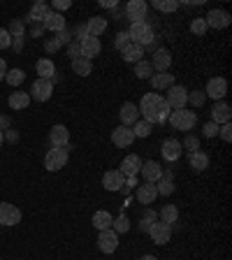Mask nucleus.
<instances>
[{"label": "nucleus", "instance_id": "1", "mask_svg": "<svg viewBox=\"0 0 232 260\" xmlns=\"http://www.w3.org/2000/svg\"><path fill=\"white\" fill-rule=\"evenodd\" d=\"M137 109H140V116H144V121H149L151 125L165 123L170 119V112H172L160 93H146V95H142V103L137 105Z\"/></svg>", "mask_w": 232, "mask_h": 260}, {"label": "nucleus", "instance_id": "2", "mask_svg": "<svg viewBox=\"0 0 232 260\" xmlns=\"http://www.w3.org/2000/svg\"><path fill=\"white\" fill-rule=\"evenodd\" d=\"M68 158H70V149L68 146H54L44 156V168L49 172H58V170H63L68 165Z\"/></svg>", "mask_w": 232, "mask_h": 260}, {"label": "nucleus", "instance_id": "3", "mask_svg": "<svg viewBox=\"0 0 232 260\" xmlns=\"http://www.w3.org/2000/svg\"><path fill=\"white\" fill-rule=\"evenodd\" d=\"M128 38L132 44H137V47H149V44L153 42V28L151 23H146V21H140V23H132L128 30Z\"/></svg>", "mask_w": 232, "mask_h": 260}, {"label": "nucleus", "instance_id": "4", "mask_svg": "<svg viewBox=\"0 0 232 260\" xmlns=\"http://www.w3.org/2000/svg\"><path fill=\"white\" fill-rule=\"evenodd\" d=\"M170 125H172L174 130H193L195 123H197V114L190 112V109H174V112H170Z\"/></svg>", "mask_w": 232, "mask_h": 260}, {"label": "nucleus", "instance_id": "5", "mask_svg": "<svg viewBox=\"0 0 232 260\" xmlns=\"http://www.w3.org/2000/svg\"><path fill=\"white\" fill-rule=\"evenodd\" d=\"M51 93H54V81L51 79H35L28 95H30L32 100H38V103H47L49 98H51Z\"/></svg>", "mask_w": 232, "mask_h": 260}, {"label": "nucleus", "instance_id": "6", "mask_svg": "<svg viewBox=\"0 0 232 260\" xmlns=\"http://www.w3.org/2000/svg\"><path fill=\"white\" fill-rule=\"evenodd\" d=\"M165 103L170 105V109H184L186 105H188V88L177 86V84H174V86H170Z\"/></svg>", "mask_w": 232, "mask_h": 260}, {"label": "nucleus", "instance_id": "7", "mask_svg": "<svg viewBox=\"0 0 232 260\" xmlns=\"http://www.w3.org/2000/svg\"><path fill=\"white\" fill-rule=\"evenodd\" d=\"M230 21H232V16L227 14L225 10H209V14L205 16L207 28H214V30H223V28H227Z\"/></svg>", "mask_w": 232, "mask_h": 260}, {"label": "nucleus", "instance_id": "8", "mask_svg": "<svg viewBox=\"0 0 232 260\" xmlns=\"http://www.w3.org/2000/svg\"><path fill=\"white\" fill-rule=\"evenodd\" d=\"M149 235H151L153 244L162 246V244H168L170 237H172V225H168V223H162V221H153L151 228H149Z\"/></svg>", "mask_w": 232, "mask_h": 260}, {"label": "nucleus", "instance_id": "9", "mask_svg": "<svg viewBox=\"0 0 232 260\" xmlns=\"http://www.w3.org/2000/svg\"><path fill=\"white\" fill-rule=\"evenodd\" d=\"M116 246H119V235L114 233L112 228L109 230H100V235H97V249L109 255L116 251Z\"/></svg>", "mask_w": 232, "mask_h": 260}, {"label": "nucleus", "instance_id": "10", "mask_svg": "<svg viewBox=\"0 0 232 260\" xmlns=\"http://www.w3.org/2000/svg\"><path fill=\"white\" fill-rule=\"evenodd\" d=\"M21 223V209L10 202H0V225H16Z\"/></svg>", "mask_w": 232, "mask_h": 260}, {"label": "nucleus", "instance_id": "11", "mask_svg": "<svg viewBox=\"0 0 232 260\" xmlns=\"http://www.w3.org/2000/svg\"><path fill=\"white\" fill-rule=\"evenodd\" d=\"M227 93V81L223 77H211L207 81V88H205V95L207 98H214V100H223Z\"/></svg>", "mask_w": 232, "mask_h": 260}, {"label": "nucleus", "instance_id": "12", "mask_svg": "<svg viewBox=\"0 0 232 260\" xmlns=\"http://www.w3.org/2000/svg\"><path fill=\"white\" fill-rule=\"evenodd\" d=\"M160 151H162V158L168 162H174L181 158V151H184V146H181V142L174 140V137H168V140H162V146H160Z\"/></svg>", "mask_w": 232, "mask_h": 260}, {"label": "nucleus", "instance_id": "13", "mask_svg": "<svg viewBox=\"0 0 232 260\" xmlns=\"http://www.w3.org/2000/svg\"><path fill=\"white\" fill-rule=\"evenodd\" d=\"M112 142H114V146H119V149H128V146L135 142L132 128H128V125H119V128H114L112 130Z\"/></svg>", "mask_w": 232, "mask_h": 260}, {"label": "nucleus", "instance_id": "14", "mask_svg": "<svg viewBox=\"0 0 232 260\" xmlns=\"http://www.w3.org/2000/svg\"><path fill=\"white\" fill-rule=\"evenodd\" d=\"M146 12H149V5H146L144 0H130L128 5H125V14L132 23H140L146 19Z\"/></svg>", "mask_w": 232, "mask_h": 260}, {"label": "nucleus", "instance_id": "15", "mask_svg": "<svg viewBox=\"0 0 232 260\" xmlns=\"http://www.w3.org/2000/svg\"><path fill=\"white\" fill-rule=\"evenodd\" d=\"M140 170H142V158L132 153V156H125L123 160H121L119 172L123 174L125 179H130V177H137V174H140Z\"/></svg>", "mask_w": 232, "mask_h": 260}, {"label": "nucleus", "instance_id": "16", "mask_svg": "<svg viewBox=\"0 0 232 260\" xmlns=\"http://www.w3.org/2000/svg\"><path fill=\"white\" fill-rule=\"evenodd\" d=\"M230 119H232L230 105L223 103V100H216V105L211 107V121L218 123V125H223V123H230Z\"/></svg>", "mask_w": 232, "mask_h": 260}, {"label": "nucleus", "instance_id": "17", "mask_svg": "<svg viewBox=\"0 0 232 260\" xmlns=\"http://www.w3.org/2000/svg\"><path fill=\"white\" fill-rule=\"evenodd\" d=\"M140 174H144V181H146V184H156L158 179L162 177L160 162H158V160H146V162H142Z\"/></svg>", "mask_w": 232, "mask_h": 260}, {"label": "nucleus", "instance_id": "18", "mask_svg": "<svg viewBox=\"0 0 232 260\" xmlns=\"http://www.w3.org/2000/svg\"><path fill=\"white\" fill-rule=\"evenodd\" d=\"M44 30H51V32H60L68 28V23H65V16L60 14V12H49L47 16H44V21H42Z\"/></svg>", "mask_w": 232, "mask_h": 260}, {"label": "nucleus", "instance_id": "19", "mask_svg": "<svg viewBox=\"0 0 232 260\" xmlns=\"http://www.w3.org/2000/svg\"><path fill=\"white\" fill-rule=\"evenodd\" d=\"M170 65H172V54H170V49H156V51H153V60H151L153 70L168 72Z\"/></svg>", "mask_w": 232, "mask_h": 260}, {"label": "nucleus", "instance_id": "20", "mask_svg": "<svg viewBox=\"0 0 232 260\" xmlns=\"http://www.w3.org/2000/svg\"><path fill=\"white\" fill-rule=\"evenodd\" d=\"M49 142H51V146H70V130L63 123L54 125L51 133H49Z\"/></svg>", "mask_w": 232, "mask_h": 260}, {"label": "nucleus", "instance_id": "21", "mask_svg": "<svg viewBox=\"0 0 232 260\" xmlns=\"http://www.w3.org/2000/svg\"><path fill=\"white\" fill-rule=\"evenodd\" d=\"M119 116H121V125H128V128H132V125L140 121V109H137L135 103H125L123 107H121Z\"/></svg>", "mask_w": 232, "mask_h": 260}, {"label": "nucleus", "instance_id": "22", "mask_svg": "<svg viewBox=\"0 0 232 260\" xmlns=\"http://www.w3.org/2000/svg\"><path fill=\"white\" fill-rule=\"evenodd\" d=\"M79 44H81V58L93 60L97 54H100V51H103V44H100V40H97V38H91V35H88L86 40H81Z\"/></svg>", "mask_w": 232, "mask_h": 260}, {"label": "nucleus", "instance_id": "23", "mask_svg": "<svg viewBox=\"0 0 232 260\" xmlns=\"http://www.w3.org/2000/svg\"><path fill=\"white\" fill-rule=\"evenodd\" d=\"M103 186L107 190H121L125 186V177L119 172V170H107L103 177Z\"/></svg>", "mask_w": 232, "mask_h": 260}, {"label": "nucleus", "instance_id": "24", "mask_svg": "<svg viewBox=\"0 0 232 260\" xmlns=\"http://www.w3.org/2000/svg\"><path fill=\"white\" fill-rule=\"evenodd\" d=\"M135 195H137V200H140L142 205H151V202L158 198L156 184H146V181H144V184H140V186H137Z\"/></svg>", "mask_w": 232, "mask_h": 260}, {"label": "nucleus", "instance_id": "25", "mask_svg": "<svg viewBox=\"0 0 232 260\" xmlns=\"http://www.w3.org/2000/svg\"><path fill=\"white\" fill-rule=\"evenodd\" d=\"M151 86L156 91H168L170 86H174V75H170V72H156L151 77Z\"/></svg>", "mask_w": 232, "mask_h": 260}, {"label": "nucleus", "instance_id": "26", "mask_svg": "<svg viewBox=\"0 0 232 260\" xmlns=\"http://www.w3.org/2000/svg\"><path fill=\"white\" fill-rule=\"evenodd\" d=\"M121 56H123L125 63H132V65H135V63H140V60H144V49L130 42L128 47H125L123 51H121Z\"/></svg>", "mask_w": 232, "mask_h": 260}, {"label": "nucleus", "instance_id": "27", "mask_svg": "<svg viewBox=\"0 0 232 260\" xmlns=\"http://www.w3.org/2000/svg\"><path fill=\"white\" fill-rule=\"evenodd\" d=\"M35 70H38L40 79H54L56 75V65L51 58H40L38 63H35Z\"/></svg>", "mask_w": 232, "mask_h": 260}, {"label": "nucleus", "instance_id": "28", "mask_svg": "<svg viewBox=\"0 0 232 260\" xmlns=\"http://www.w3.org/2000/svg\"><path fill=\"white\" fill-rule=\"evenodd\" d=\"M86 28H88V35L91 38H97V35H103L107 30V19L105 16H91L86 21Z\"/></svg>", "mask_w": 232, "mask_h": 260}, {"label": "nucleus", "instance_id": "29", "mask_svg": "<svg viewBox=\"0 0 232 260\" xmlns=\"http://www.w3.org/2000/svg\"><path fill=\"white\" fill-rule=\"evenodd\" d=\"M49 12H51V7H49L47 3H42V0H40V3H35V5H32L30 14H28V21H30V23H42L44 16H47Z\"/></svg>", "mask_w": 232, "mask_h": 260}, {"label": "nucleus", "instance_id": "30", "mask_svg": "<svg viewBox=\"0 0 232 260\" xmlns=\"http://www.w3.org/2000/svg\"><path fill=\"white\" fill-rule=\"evenodd\" d=\"M188 160H190V168H193L195 172H205V170L209 168V156H207L205 151H195V153H190Z\"/></svg>", "mask_w": 232, "mask_h": 260}, {"label": "nucleus", "instance_id": "31", "mask_svg": "<svg viewBox=\"0 0 232 260\" xmlns=\"http://www.w3.org/2000/svg\"><path fill=\"white\" fill-rule=\"evenodd\" d=\"M112 221H114V216L105 209H100V211L93 214V225H95L97 230H109V228H112Z\"/></svg>", "mask_w": 232, "mask_h": 260}, {"label": "nucleus", "instance_id": "32", "mask_svg": "<svg viewBox=\"0 0 232 260\" xmlns=\"http://www.w3.org/2000/svg\"><path fill=\"white\" fill-rule=\"evenodd\" d=\"M7 105H10L12 109H26L28 105H30V95L23 91H16L10 95V100H7Z\"/></svg>", "mask_w": 232, "mask_h": 260}, {"label": "nucleus", "instance_id": "33", "mask_svg": "<svg viewBox=\"0 0 232 260\" xmlns=\"http://www.w3.org/2000/svg\"><path fill=\"white\" fill-rule=\"evenodd\" d=\"M160 221L162 223H168V225H172V223H177L179 221V209H177V205H165L160 209Z\"/></svg>", "mask_w": 232, "mask_h": 260}, {"label": "nucleus", "instance_id": "34", "mask_svg": "<svg viewBox=\"0 0 232 260\" xmlns=\"http://www.w3.org/2000/svg\"><path fill=\"white\" fill-rule=\"evenodd\" d=\"M72 70L79 77H88L93 72V63L88 58H77V60H72Z\"/></svg>", "mask_w": 232, "mask_h": 260}, {"label": "nucleus", "instance_id": "35", "mask_svg": "<svg viewBox=\"0 0 232 260\" xmlns=\"http://www.w3.org/2000/svg\"><path fill=\"white\" fill-rule=\"evenodd\" d=\"M135 77H140V79H151L153 77L151 60H140V63H135Z\"/></svg>", "mask_w": 232, "mask_h": 260}, {"label": "nucleus", "instance_id": "36", "mask_svg": "<svg viewBox=\"0 0 232 260\" xmlns=\"http://www.w3.org/2000/svg\"><path fill=\"white\" fill-rule=\"evenodd\" d=\"M112 230H114L116 235L128 233V230H130V218L125 216V214H121L119 218H114V221H112Z\"/></svg>", "mask_w": 232, "mask_h": 260}, {"label": "nucleus", "instance_id": "37", "mask_svg": "<svg viewBox=\"0 0 232 260\" xmlns=\"http://www.w3.org/2000/svg\"><path fill=\"white\" fill-rule=\"evenodd\" d=\"M153 133V125L149 123V121H137L135 125H132V135L135 137H149Z\"/></svg>", "mask_w": 232, "mask_h": 260}, {"label": "nucleus", "instance_id": "38", "mask_svg": "<svg viewBox=\"0 0 232 260\" xmlns=\"http://www.w3.org/2000/svg\"><path fill=\"white\" fill-rule=\"evenodd\" d=\"M23 79H26V75H23V70H19V68H12V70H7V75H5V81L10 86H19Z\"/></svg>", "mask_w": 232, "mask_h": 260}, {"label": "nucleus", "instance_id": "39", "mask_svg": "<svg viewBox=\"0 0 232 260\" xmlns=\"http://www.w3.org/2000/svg\"><path fill=\"white\" fill-rule=\"evenodd\" d=\"M153 7H156L158 12L170 14V12H177L179 10V3H177V0H153Z\"/></svg>", "mask_w": 232, "mask_h": 260}, {"label": "nucleus", "instance_id": "40", "mask_svg": "<svg viewBox=\"0 0 232 260\" xmlns=\"http://www.w3.org/2000/svg\"><path fill=\"white\" fill-rule=\"evenodd\" d=\"M156 190H158V195H172L174 193V181L158 179V181H156Z\"/></svg>", "mask_w": 232, "mask_h": 260}, {"label": "nucleus", "instance_id": "41", "mask_svg": "<svg viewBox=\"0 0 232 260\" xmlns=\"http://www.w3.org/2000/svg\"><path fill=\"white\" fill-rule=\"evenodd\" d=\"M7 32H10V38H23V21L21 19H14V21L10 23V28H7Z\"/></svg>", "mask_w": 232, "mask_h": 260}, {"label": "nucleus", "instance_id": "42", "mask_svg": "<svg viewBox=\"0 0 232 260\" xmlns=\"http://www.w3.org/2000/svg\"><path fill=\"white\" fill-rule=\"evenodd\" d=\"M207 100L205 91H188V103L193 105V107H202Z\"/></svg>", "mask_w": 232, "mask_h": 260}, {"label": "nucleus", "instance_id": "43", "mask_svg": "<svg viewBox=\"0 0 232 260\" xmlns=\"http://www.w3.org/2000/svg\"><path fill=\"white\" fill-rule=\"evenodd\" d=\"M190 32H193V35H205L207 32V23H205V19H193V21H190Z\"/></svg>", "mask_w": 232, "mask_h": 260}, {"label": "nucleus", "instance_id": "44", "mask_svg": "<svg viewBox=\"0 0 232 260\" xmlns=\"http://www.w3.org/2000/svg\"><path fill=\"white\" fill-rule=\"evenodd\" d=\"M181 146H184V149H188V153H195V151H200V140H197L195 135H188Z\"/></svg>", "mask_w": 232, "mask_h": 260}, {"label": "nucleus", "instance_id": "45", "mask_svg": "<svg viewBox=\"0 0 232 260\" xmlns=\"http://www.w3.org/2000/svg\"><path fill=\"white\" fill-rule=\"evenodd\" d=\"M68 56H70L72 60H77V58H81V44L77 42V40H72L70 44H68Z\"/></svg>", "mask_w": 232, "mask_h": 260}, {"label": "nucleus", "instance_id": "46", "mask_svg": "<svg viewBox=\"0 0 232 260\" xmlns=\"http://www.w3.org/2000/svg\"><path fill=\"white\" fill-rule=\"evenodd\" d=\"M153 221H156V211H146V216L142 218V223H140V230H142V233H149V228H151Z\"/></svg>", "mask_w": 232, "mask_h": 260}, {"label": "nucleus", "instance_id": "47", "mask_svg": "<svg viewBox=\"0 0 232 260\" xmlns=\"http://www.w3.org/2000/svg\"><path fill=\"white\" fill-rule=\"evenodd\" d=\"M128 44H130V38H128V32H123V30H121L119 35H116V40H114V47L119 49V51H123V49L128 47Z\"/></svg>", "mask_w": 232, "mask_h": 260}, {"label": "nucleus", "instance_id": "48", "mask_svg": "<svg viewBox=\"0 0 232 260\" xmlns=\"http://www.w3.org/2000/svg\"><path fill=\"white\" fill-rule=\"evenodd\" d=\"M218 128H221V125H218V123H214V121H209V123H205V125H202V135H205V137H216V135H218Z\"/></svg>", "mask_w": 232, "mask_h": 260}, {"label": "nucleus", "instance_id": "49", "mask_svg": "<svg viewBox=\"0 0 232 260\" xmlns=\"http://www.w3.org/2000/svg\"><path fill=\"white\" fill-rule=\"evenodd\" d=\"M58 49H60V42L56 38H51V40H47V42H44V51H47V54H56Z\"/></svg>", "mask_w": 232, "mask_h": 260}, {"label": "nucleus", "instance_id": "50", "mask_svg": "<svg viewBox=\"0 0 232 260\" xmlns=\"http://www.w3.org/2000/svg\"><path fill=\"white\" fill-rule=\"evenodd\" d=\"M7 47H12V38L7 32V28H0V49H7Z\"/></svg>", "mask_w": 232, "mask_h": 260}, {"label": "nucleus", "instance_id": "51", "mask_svg": "<svg viewBox=\"0 0 232 260\" xmlns=\"http://www.w3.org/2000/svg\"><path fill=\"white\" fill-rule=\"evenodd\" d=\"M56 40L60 42V47H63V44H70V42H72V32L68 30V28H65V30L56 32Z\"/></svg>", "mask_w": 232, "mask_h": 260}, {"label": "nucleus", "instance_id": "52", "mask_svg": "<svg viewBox=\"0 0 232 260\" xmlns=\"http://www.w3.org/2000/svg\"><path fill=\"white\" fill-rule=\"evenodd\" d=\"M75 38H77V42H81V40H86V38H88V28H86V23H79V26L75 28Z\"/></svg>", "mask_w": 232, "mask_h": 260}, {"label": "nucleus", "instance_id": "53", "mask_svg": "<svg viewBox=\"0 0 232 260\" xmlns=\"http://www.w3.org/2000/svg\"><path fill=\"white\" fill-rule=\"evenodd\" d=\"M218 135L223 137V142H230L232 140V125L230 123H223L221 128H218Z\"/></svg>", "mask_w": 232, "mask_h": 260}, {"label": "nucleus", "instance_id": "54", "mask_svg": "<svg viewBox=\"0 0 232 260\" xmlns=\"http://www.w3.org/2000/svg\"><path fill=\"white\" fill-rule=\"evenodd\" d=\"M3 137H5V142H10V144H14V142H19V133H16L14 128L5 130V133H3Z\"/></svg>", "mask_w": 232, "mask_h": 260}, {"label": "nucleus", "instance_id": "55", "mask_svg": "<svg viewBox=\"0 0 232 260\" xmlns=\"http://www.w3.org/2000/svg\"><path fill=\"white\" fill-rule=\"evenodd\" d=\"M51 7H56V10H68V7H70V0H54Z\"/></svg>", "mask_w": 232, "mask_h": 260}, {"label": "nucleus", "instance_id": "56", "mask_svg": "<svg viewBox=\"0 0 232 260\" xmlns=\"http://www.w3.org/2000/svg\"><path fill=\"white\" fill-rule=\"evenodd\" d=\"M42 32H44V26H42V23H32V35H35V38H40Z\"/></svg>", "mask_w": 232, "mask_h": 260}, {"label": "nucleus", "instance_id": "57", "mask_svg": "<svg viewBox=\"0 0 232 260\" xmlns=\"http://www.w3.org/2000/svg\"><path fill=\"white\" fill-rule=\"evenodd\" d=\"M0 130H3V133L10 130V119H7V116H0Z\"/></svg>", "mask_w": 232, "mask_h": 260}, {"label": "nucleus", "instance_id": "58", "mask_svg": "<svg viewBox=\"0 0 232 260\" xmlns=\"http://www.w3.org/2000/svg\"><path fill=\"white\" fill-rule=\"evenodd\" d=\"M5 75H7V63L0 58V79H5Z\"/></svg>", "mask_w": 232, "mask_h": 260}, {"label": "nucleus", "instance_id": "59", "mask_svg": "<svg viewBox=\"0 0 232 260\" xmlns=\"http://www.w3.org/2000/svg\"><path fill=\"white\" fill-rule=\"evenodd\" d=\"M140 260H158V258H156V255H142Z\"/></svg>", "mask_w": 232, "mask_h": 260}, {"label": "nucleus", "instance_id": "60", "mask_svg": "<svg viewBox=\"0 0 232 260\" xmlns=\"http://www.w3.org/2000/svg\"><path fill=\"white\" fill-rule=\"evenodd\" d=\"M3 142H5V137H3V130H0V146H3Z\"/></svg>", "mask_w": 232, "mask_h": 260}]
</instances>
